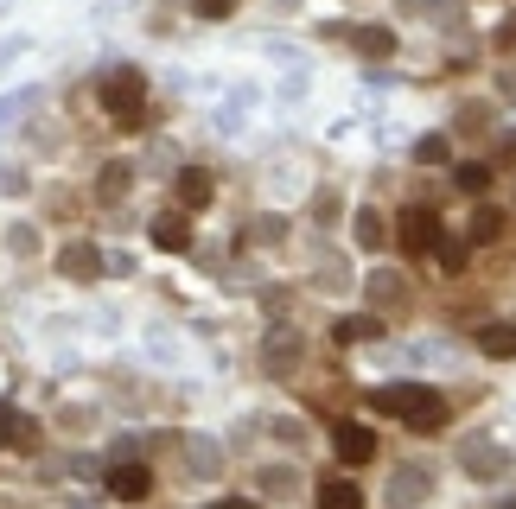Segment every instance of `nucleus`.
<instances>
[{"instance_id": "f257e3e1", "label": "nucleus", "mask_w": 516, "mask_h": 509, "mask_svg": "<svg viewBox=\"0 0 516 509\" xmlns=\"http://www.w3.org/2000/svg\"><path fill=\"white\" fill-rule=\"evenodd\" d=\"M370 408L402 420L408 433H440L446 414H453V401L440 389H427V382H389V389H370Z\"/></svg>"}, {"instance_id": "f03ea898", "label": "nucleus", "mask_w": 516, "mask_h": 509, "mask_svg": "<svg viewBox=\"0 0 516 509\" xmlns=\"http://www.w3.org/2000/svg\"><path fill=\"white\" fill-rule=\"evenodd\" d=\"M96 102H102V115L115 121V128H141L147 121V77L134 64H115V70H102V83H96Z\"/></svg>"}, {"instance_id": "7ed1b4c3", "label": "nucleus", "mask_w": 516, "mask_h": 509, "mask_svg": "<svg viewBox=\"0 0 516 509\" xmlns=\"http://www.w3.org/2000/svg\"><path fill=\"white\" fill-rule=\"evenodd\" d=\"M389 242H395V249H402L408 261L434 255V242H440V210H434V204H402V217H395Z\"/></svg>"}, {"instance_id": "20e7f679", "label": "nucleus", "mask_w": 516, "mask_h": 509, "mask_svg": "<svg viewBox=\"0 0 516 509\" xmlns=\"http://www.w3.org/2000/svg\"><path fill=\"white\" fill-rule=\"evenodd\" d=\"M459 471L478 478V484H491V478H504V471H510V452L497 440H485V433H472V440H459Z\"/></svg>"}, {"instance_id": "39448f33", "label": "nucleus", "mask_w": 516, "mask_h": 509, "mask_svg": "<svg viewBox=\"0 0 516 509\" xmlns=\"http://www.w3.org/2000/svg\"><path fill=\"white\" fill-rule=\"evenodd\" d=\"M300 357H306V338H300L294 325L268 331V344H262V370H268V376H294V370H300Z\"/></svg>"}, {"instance_id": "423d86ee", "label": "nucleus", "mask_w": 516, "mask_h": 509, "mask_svg": "<svg viewBox=\"0 0 516 509\" xmlns=\"http://www.w3.org/2000/svg\"><path fill=\"white\" fill-rule=\"evenodd\" d=\"M332 446H338V465H370L376 459V433L364 427V420H338V427H332Z\"/></svg>"}, {"instance_id": "0eeeda50", "label": "nucleus", "mask_w": 516, "mask_h": 509, "mask_svg": "<svg viewBox=\"0 0 516 509\" xmlns=\"http://www.w3.org/2000/svg\"><path fill=\"white\" fill-rule=\"evenodd\" d=\"M383 497H389V503H427V497H434V465H427V459H408V465L389 478Z\"/></svg>"}, {"instance_id": "6e6552de", "label": "nucleus", "mask_w": 516, "mask_h": 509, "mask_svg": "<svg viewBox=\"0 0 516 509\" xmlns=\"http://www.w3.org/2000/svg\"><path fill=\"white\" fill-rule=\"evenodd\" d=\"M172 198H179V210H211V198H217V172H211V166H179V179H172Z\"/></svg>"}, {"instance_id": "1a4fd4ad", "label": "nucleus", "mask_w": 516, "mask_h": 509, "mask_svg": "<svg viewBox=\"0 0 516 509\" xmlns=\"http://www.w3.org/2000/svg\"><path fill=\"white\" fill-rule=\"evenodd\" d=\"M147 490H153V471L122 452V459L109 465V497H147Z\"/></svg>"}, {"instance_id": "9d476101", "label": "nucleus", "mask_w": 516, "mask_h": 509, "mask_svg": "<svg viewBox=\"0 0 516 509\" xmlns=\"http://www.w3.org/2000/svg\"><path fill=\"white\" fill-rule=\"evenodd\" d=\"M58 274L64 280H96L102 274V249H96V242H64V249H58Z\"/></svg>"}, {"instance_id": "9b49d317", "label": "nucleus", "mask_w": 516, "mask_h": 509, "mask_svg": "<svg viewBox=\"0 0 516 509\" xmlns=\"http://www.w3.org/2000/svg\"><path fill=\"white\" fill-rule=\"evenodd\" d=\"M153 249H166V255L192 249V210H166V217H153Z\"/></svg>"}, {"instance_id": "f8f14e48", "label": "nucleus", "mask_w": 516, "mask_h": 509, "mask_svg": "<svg viewBox=\"0 0 516 509\" xmlns=\"http://www.w3.org/2000/svg\"><path fill=\"white\" fill-rule=\"evenodd\" d=\"M364 293H370L376 312H383V306H408V280L395 274V268H376V274L364 280Z\"/></svg>"}, {"instance_id": "ddd939ff", "label": "nucleus", "mask_w": 516, "mask_h": 509, "mask_svg": "<svg viewBox=\"0 0 516 509\" xmlns=\"http://www.w3.org/2000/svg\"><path fill=\"white\" fill-rule=\"evenodd\" d=\"M351 51H364V58H395V32L389 26H338Z\"/></svg>"}, {"instance_id": "4468645a", "label": "nucleus", "mask_w": 516, "mask_h": 509, "mask_svg": "<svg viewBox=\"0 0 516 509\" xmlns=\"http://www.w3.org/2000/svg\"><path fill=\"white\" fill-rule=\"evenodd\" d=\"M128 191H134V166L128 160H109L96 172V204H122Z\"/></svg>"}, {"instance_id": "2eb2a0df", "label": "nucleus", "mask_w": 516, "mask_h": 509, "mask_svg": "<svg viewBox=\"0 0 516 509\" xmlns=\"http://www.w3.org/2000/svg\"><path fill=\"white\" fill-rule=\"evenodd\" d=\"M0 446H13V452H32V446H39V427H32L20 408H7V401H0Z\"/></svg>"}, {"instance_id": "dca6fc26", "label": "nucleus", "mask_w": 516, "mask_h": 509, "mask_svg": "<svg viewBox=\"0 0 516 509\" xmlns=\"http://www.w3.org/2000/svg\"><path fill=\"white\" fill-rule=\"evenodd\" d=\"M351 230H357V249H389V223H383V210H376V204L357 210Z\"/></svg>"}, {"instance_id": "f3484780", "label": "nucleus", "mask_w": 516, "mask_h": 509, "mask_svg": "<svg viewBox=\"0 0 516 509\" xmlns=\"http://www.w3.org/2000/svg\"><path fill=\"white\" fill-rule=\"evenodd\" d=\"M313 497H319L325 509H357V503H364V484H357V478H325Z\"/></svg>"}, {"instance_id": "a211bd4d", "label": "nucleus", "mask_w": 516, "mask_h": 509, "mask_svg": "<svg viewBox=\"0 0 516 509\" xmlns=\"http://www.w3.org/2000/svg\"><path fill=\"white\" fill-rule=\"evenodd\" d=\"M478 350L491 363H510L516 357V325H478Z\"/></svg>"}, {"instance_id": "6ab92c4d", "label": "nucleus", "mask_w": 516, "mask_h": 509, "mask_svg": "<svg viewBox=\"0 0 516 509\" xmlns=\"http://www.w3.org/2000/svg\"><path fill=\"white\" fill-rule=\"evenodd\" d=\"M497 236H504V210H497V204H478L466 242H472V249H485V242H497Z\"/></svg>"}, {"instance_id": "aec40b11", "label": "nucleus", "mask_w": 516, "mask_h": 509, "mask_svg": "<svg viewBox=\"0 0 516 509\" xmlns=\"http://www.w3.org/2000/svg\"><path fill=\"white\" fill-rule=\"evenodd\" d=\"M185 452H192V478H217L223 471V452H217V440H204V433H192Z\"/></svg>"}, {"instance_id": "412c9836", "label": "nucleus", "mask_w": 516, "mask_h": 509, "mask_svg": "<svg viewBox=\"0 0 516 509\" xmlns=\"http://www.w3.org/2000/svg\"><path fill=\"white\" fill-rule=\"evenodd\" d=\"M255 490H262V497H300V471L294 465H268L262 478H255Z\"/></svg>"}, {"instance_id": "4be33fe9", "label": "nucleus", "mask_w": 516, "mask_h": 509, "mask_svg": "<svg viewBox=\"0 0 516 509\" xmlns=\"http://www.w3.org/2000/svg\"><path fill=\"white\" fill-rule=\"evenodd\" d=\"M453 185L466 191V198H485V191H491V160H466V166H453Z\"/></svg>"}, {"instance_id": "5701e85b", "label": "nucleus", "mask_w": 516, "mask_h": 509, "mask_svg": "<svg viewBox=\"0 0 516 509\" xmlns=\"http://www.w3.org/2000/svg\"><path fill=\"white\" fill-rule=\"evenodd\" d=\"M332 338H338V344H364V338H383V319H376V312H364V319H338V325H332Z\"/></svg>"}, {"instance_id": "b1692460", "label": "nucleus", "mask_w": 516, "mask_h": 509, "mask_svg": "<svg viewBox=\"0 0 516 509\" xmlns=\"http://www.w3.org/2000/svg\"><path fill=\"white\" fill-rule=\"evenodd\" d=\"M453 160V134H421L415 140V166H446Z\"/></svg>"}, {"instance_id": "393cba45", "label": "nucleus", "mask_w": 516, "mask_h": 509, "mask_svg": "<svg viewBox=\"0 0 516 509\" xmlns=\"http://www.w3.org/2000/svg\"><path fill=\"white\" fill-rule=\"evenodd\" d=\"M434 255H440V274H466V255H472V242H434Z\"/></svg>"}, {"instance_id": "a878e982", "label": "nucleus", "mask_w": 516, "mask_h": 509, "mask_svg": "<svg viewBox=\"0 0 516 509\" xmlns=\"http://www.w3.org/2000/svg\"><path fill=\"white\" fill-rule=\"evenodd\" d=\"M32 102H39V90H20V96H0V128H7V121H20V109H32Z\"/></svg>"}, {"instance_id": "bb28decb", "label": "nucleus", "mask_w": 516, "mask_h": 509, "mask_svg": "<svg viewBox=\"0 0 516 509\" xmlns=\"http://www.w3.org/2000/svg\"><path fill=\"white\" fill-rule=\"evenodd\" d=\"M236 7H243V0H192V13H198V20H230Z\"/></svg>"}, {"instance_id": "cd10ccee", "label": "nucleus", "mask_w": 516, "mask_h": 509, "mask_svg": "<svg viewBox=\"0 0 516 509\" xmlns=\"http://www.w3.org/2000/svg\"><path fill=\"white\" fill-rule=\"evenodd\" d=\"M7 249H13V255H32V249H39V236H32L26 223H13V230H7Z\"/></svg>"}, {"instance_id": "c85d7f7f", "label": "nucleus", "mask_w": 516, "mask_h": 509, "mask_svg": "<svg viewBox=\"0 0 516 509\" xmlns=\"http://www.w3.org/2000/svg\"><path fill=\"white\" fill-rule=\"evenodd\" d=\"M313 223H338V191H319L313 198Z\"/></svg>"}, {"instance_id": "c756f323", "label": "nucleus", "mask_w": 516, "mask_h": 509, "mask_svg": "<svg viewBox=\"0 0 516 509\" xmlns=\"http://www.w3.org/2000/svg\"><path fill=\"white\" fill-rule=\"evenodd\" d=\"M268 427H274V440H287V446L306 440V427H294V420H268Z\"/></svg>"}, {"instance_id": "7c9ffc66", "label": "nucleus", "mask_w": 516, "mask_h": 509, "mask_svg": "<svg viewBox=\"0 0 516 509\" xmlns=\"http://www.w3.org/2000/svg\"><path fill=\"white\" fill-rule=\"evenodd\" d=\"M497 39H504V45H510V51H516V20H510V26H504V32H497Z\"/></svg>"}]
</instances>
